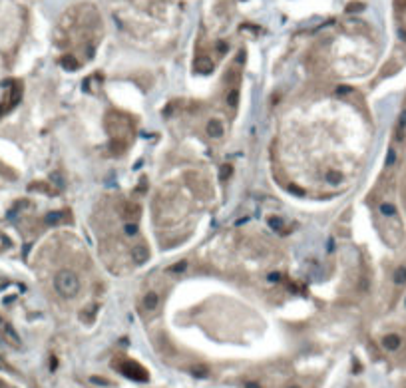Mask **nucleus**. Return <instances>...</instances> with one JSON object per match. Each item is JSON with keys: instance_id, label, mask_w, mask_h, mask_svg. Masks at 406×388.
<instances>
[{"instance_id": "2", "label": "nucleus", "mask_w": 406, "mask_h": 388, "mask_svg": "<svg viewBox=\"0 0 406 388\" xmlns=\"http://www.w3.org/2000/svg\"><path fill=\"white\" fill-rule=\"evenodd\" d=\"M54 287H56V291L60 293L64 299H74L78 293H80V279L72 273V271H60V273H56V277H54Z\"/></svg>"}, {"instance_id": "6", "label": "nucleus", "mask_w": 406, "mask_h": 388, "mask_svg": "<svg viewBox=\"0 0 406 388\" xmlns=\"http://www.w3.org/2000/svg\"><path fill=\"white\" fill-rule=\"evenodd\" d=\"M400 345H402V338H400L398 334H394V332H390V334H384V336H382V347H384V351L394 353V351H398V349H400Z\"/></svg>"}, {"instance_id": "22", "label": "nucleus", "mask_w": 406, "mask_h": 388, "mask_svg": "<svg viewBox=\"0 0 406 388\" xmlns=\"http://www.w3.org/2000/svg\"><path fill=\"white\" fill-rule=\"evenodd\" d=\"M225 50H227V44H225V42L217 44V52H219V54H225Z\"/></svg>"}, {"instance_id": "11", "label": "nucleus", "mask_w": 406, "mask_h": 388, "mask_svg": "<svg viewBox=\"0 0 406 388\" xmlns=\"http://www.w3.org/2000/svg\"><path fill=\"white\" fill-rule=\"evenodd\" d=\"M392 281H394V285H404L406 283V267H398L396 271H394V275H392Z\"/></svg>"}, {"instance_id": "9", "label": "nucleus", "mask_w": 406, "mask_h": 388, "mask_svg": "<svg viewBox=\"0 0 406 388\" xmlns=\"http://www.w3.org/2000/svg\"><path fill=\"white\" fill-rule=\"evenodd\" d=\"M158 303H160V297H158V293L149 291L145 297H143V307L147 309V311H154L156 307H158Z\"/></svg>"}, {"instance_id": "5", "label": "nucleus", "mask_w": 406, "mask_h": 388, "mask_svg": "<svg viewBox=\"0 0 406 388\" xmlns=\"http://www.w3.org/2000/svg\"><path fill=\"white\" fill-rule=\"evenodd\" d=\"M44 221H46V223H50V225L70 223V221H72V213H70V211H54V213H48Z\"/></svg>"}, {"instance_id": "4", "label": "nucleus", "mask_w": 406, "mask_h": 388, "mask_svg": "<svg viewBox=\"0 0 406 388\" xmlns=\"http://www.w3.org/2000/svg\"><path fill=\"white\" fill-rule=\"evenodd\" d=\"M0 336H2L4 343H8V345L14 347V349H18V347L22 345V343H20V336L16 334V330L12 328V324L2 321V319H0Z\"/></svg>"}, {"instance_id": "10", "label": "nucleus", "mask_w": 406, "mask_h": 388, "mask_svg": "<svg viewBox=\"0 0 406 388\" xmlns=\"http://www.w3.org/2000/svg\"><path fill=\"white\" fill-rule=\"evenodd\" d=\"M149 257V251L145 249V245H141V247H135L134 249V261L135 263H145Z\"/></svg>"}, {"instance_id": "23", "label": "nucleus", "mask_w": 406, "mask_h": 388, "mask_svg": "<svg viewBox=\"0 0 406 388\" xmlns=\"http://www.w3.org/2000/svg\"><path fill=\"white\" fill-rule=\"evenodd\" d=\"M287 388H301L299 384H293V386H287Z\"/></svg>"}, {"instance_id": "12", "label": "nucleus", "mask_w": 406, "mask_h": 388, "mask_svg": "<svg viewBox=\"0 0 406 388\" xmlns=\"http://www.w3.org/2000/svg\"><path fill=\"white\" fill-rule=\"evenodd\" d=\"M195 70H197V72H201V74H209V72L213 70V64H211V60H209V58H203V60H197Z\"/></svg>"}, {"instance_id": "1", "label": "nucleus", "mask_w": 406, "mask_h": 388, "mask_svg": "<svg viewBox=\"0 0 406 388\" xmlns=\"http://www.w3.org/2000/svg\"><path fill=\"white\" fill-rule=\"evenodd\" d=\"M106 128H108V133L112 137V152L114 154L124 152L126 141H128L130 131H132V124H130L128 116H122L118 112H110L106 116Z\"/></svg>"}, {"instance_id": "13", "label": "nucleus", "mask_w": 406, "mask_h": 388, "mask_svg": "<svg viewBox=\"0 0 406 388\" xmlns=\"http://www.w3.org/2000/svg\"><path fill=\"white\" fill-rule=\"evenodd\" d=\"M60 64L64 66L66 70H76V68L80 66V64H78V60H76L74 56H70V54H68V56H64V58L60 60Z\"/></svg>"}, {"instance_id": "24", "label": "nucleus", "mask_w": 406, "mask_h": 388, "mask_svg": "<svg viewBox=\"0 0 406 388\" xmlns=\"http://www.w3.org/2000/svg\"><path fill=\"white\" fill-rule=\"evenodd\" d=\"M404 388H406V386H404Z\"/></svg>"}, {"instance_id": "7", "label": "nucleus", "mask_w": 406, "mask_h": 388, "mask_svg": "<svg viewBox=\"0 0 406 388\" xmlns=\"http://www.w3.org/2000/svg\"><path fill=\"white\" fill-rule=\"evenodd\" d=\"M139 215H141L139 205H135V203H128V205L124 207V219H126V223H135V221L139 219Z\"/></svg>"}, {"instance_id": "3", "label": "nucleus", "mask_w": 406, "mask_h": 388, "mask_svg": "<svg viewBox=\"0 0 406 388\" xmlns=\"http://www.w3.org/2000/svg\"><path fill=\"white\" fill-rule=\"evenodd\" d=\"M120 372L126 374L128 378H134V380H147V372L143 366H139L137 362H132V360H124L120 364Z\"/></svg>"}, {"instance_id": "14", "label": "nucleus", "mask_w": 406, "mask_h": 388, "mask_svg": "<svg viewBox=\"0 0 406 388\" xmlns=\"http://www.w3.org/2000/svg\"><path fill=\"white\" fill-rule=\"evenodd\" d=\"M327 181L333 183V185H338V183L342 181V175H340L338 171H329V173H327Z\"/></svg>"}, {"instance_id": "18", "label": "nucleus", "mask_w": 406, "mask_h": 388, "mask_svg": "<svg viewBox=\"0 0 406 388\" xmlns=\"http://www.w3.org/2000/svg\"><path fill=\"white\" fill-rule=\"evenodd\" d=\"M185 269H187V261H179V263H175L169 271H171V273H183Z\"/></svg>"}, {"instance_id": "21", "label": "nucleus", "mask_w": 406, "mask_h": 388, "mask_svg": "<svg viewBox=\"0 0 406 388\" xmlns=\"http://www.w3.org/2000/svg\"><path fill=\"white\" fill-rule=\"evenodd\" d=\"M269 225L273 229H281V219H277V217H271L269 219Z\"/></svg>"}, {"instance_id": "16", "label": "nucleus", "mask_w": 406, "mask_h": 388, "mask_svg": "<svg viewBox=\"0 0 406 388\" xmlns=\"http://www.w3.org/2000/svg\"><path fill=\"white\" fill-rule=\"evenodd\" d=\"M398 137H402L404 135V131H406V110L400 114V118H398Z\"/></svg>"}, {"instance_id": "19", "label": "nucleus", "mask_w": 406, "mask_h": 388, "mask_svg": "<svg viewBox=\"0 0 406 388\" xmlns=\"http://www.w3.org/2000/svg\"><path fill=\"white\" fill-rule=\"evenodd\" d=\"M124 231H126V235H135L137 233V223H126Z\"/></svg>"}, {"instance_id": "17", "label": "nucleus", "mask_w": 406, "mask_h": 388, "mask_svg": "<svg viewBox=\"0 0 406 388\" xmlns=\"http://www.w3.org/2000/svg\"><path fill=\"white\" fill-rule=\"evenodd\" d=\"M219 173H221V177H223V179H229V175L233 173V167H231L229 163H225V165H221V167H219Z\"/></svg>"}, {"instance_id": "8", "label": "nucleus", "mask_w": 406, "mask_h": 388, "mask_svg": "<svg viewBox=\"0 0 406 388\" xmlns=\"http://www.w3.org/2000/svg\"><path fill=\"white\" fill-rule=\"evenodd\" d=\"M205 131H207V135H209V137L217 139V137H221V135H223V124H221L219 120H209V122H207V128H205Z\"/></svg>"}, {"instance_id": "15", "label": "nucleus", "mask_w": 406, "mask_h": 388, "mask_svg": "<svg viewBox=\"0 0 406 388\" xmlns=\"http://www.w3.org/2000/svg\"><path fill=\"white\" fill-rule=\"evenodd\" d=\"M380 213H382V215H386V217H394L396 209H394V205H390V203H384V205H380Z\"/></svg>"}, {"instance_id": "20", "label": "nucleus", "mask_w": 406, "mask_h": 388, "mask_svg": "<svg viewBox=\"0 0 406 388\" xmlns=\"http://www.w3.org/2000/svg\"><path fill=\"white\" fill-rule=\"evenodd\" d=\"M227 104H229L231 108H233V106L237 104V90H231V92L227 94Z\"/></svg>"}]
</instances>
